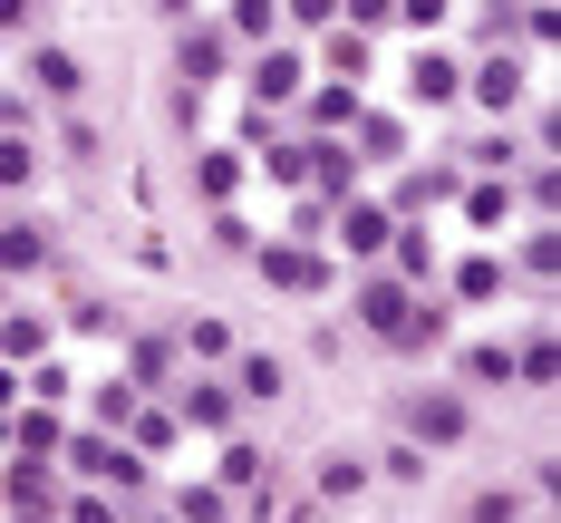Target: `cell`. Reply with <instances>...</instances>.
<instances>
[{"instance_id": "1", "label": "cell", "mask_w": 561, "mask_h": 523, "mask_svg": "<svg viewBox=\"0 0 561 523\" xmlns=\"http://www.w3.org/2000/svg\"><path fill=\"white\" fill-rule=\"evenodd\" d=\"M58 456H68V475H78V485H116V494H146V456H136V446H116V436H98V427L58 436Z\"/></svg>"}, {"instance_id": "2", "label": "cell", "mask_w": 561, "mask_h": 523, "mask_svg": "<svg viewBox=\"0 0 561 523\" xmlns=\"http://www.w3.org/2000/svg\"><path fill=\"white\" fill-rule=\"evenodd\" d=\"M397 427H407V446H426V456H436V446H465L474 407L446 398V388H426V398H407V407H397Z\"/></svg>"}, {"instance_id": "3", "label": "cell", "mask_w": 561, "mask_h": 523, "mask_svg": "<svg viewBox=\"0 0 561 523\" xmlns=\"http://www.w3.org/2000/svg\"><path fill=\"white\" fill-rule=\"evenodd\" d=\"M252 262H262V282L290 291V300H310V291L330 282V252H310L300 232H290V242H252Z\"/></svg>"}, {"instance_id": "4", "label": "cell", "mask_w": 561, "mask_h": 523, "mask_svg": "<svg viewBox=\"0 0 561 523\" xmlns=\"http://www.w3.org/2000/svg\"><path fill=\"white\" fill-rule=\"evenodd\" d=\"M339 252H358V262H388V232H397V204H339L330 214Z\"/></svg>"}, {"instance_id": "5", "label": "cell", "mask_w": 561, "mask_h": 523, "mask_svg": "<svg viewBox=\"0 0 561 523\" xmlns=\"http://www.w3.org/2000/svg\"><path fill=\"white\" fill-rule=\"evenodd\" d=\"M407 310H416V291L397 282V272H368V282H358V320H368L388 349H397V330H407Z\"/></svg>"}, {"instance_id": "6", "label": "cell", "mask_w": 561, "mask_h": 523, "mask_svg": "<svg viewBox=\"0 0 561 523\" xmlns=\"http://www.w3.org/2000/svg\"><path fill=\"white\" fill-rule=\"evenodd\" d=\"M300 88H310V58L300 49H262L252 58V98H262V107H290Z\"/></svg>"}, {"instance_id": "7", "label": "cell", "mask_w": 561, "mask_h": 523, "mask_svg": "<svg viewBox=\"0 0 561 523\" xmlns=\"http://www.w3.org/2000/svg\"><path fill=\"white\" fill-rule=\"evenodd\" d=\"M174 378H184L174 330H146V340H136V359H126V388H174Z\"/></svg>"}, {"instance_id": "8", "label": "cell", "mask_w": 561, "mask_h": 523, "mask_svg": "<svg viewBox=\"0 0 561 523\" xmlns=\"http://www.w3.org/2000/svg\"><path fill=\"white\" fill-rule=\"evenodd\" d=\"M232 378H194V388H174V427H232Z\"/></svg>"}, {"instance_id": "9", "label": "cell", "mask_w": 561, "mask_h": 523, "mask_svg": "<svg viewBox=\"0 0 561 523\" xmlns=\"http://www.w3.org/2000/svg\"><path fill=\"white\" fill-rule=\"evenodd\" d=\"M58 407H10V456H30V465H49L58 456Z\"/></svg>"}, {"instance_id": "10", "label": "cell", "mask_w": 561, "mask_h": 523, "mask_svg": "<svg viewBox=\"0 0 561 523\" xmlns=\"http://www.w3.org/2000/svg\"><path fill=\"white\" fill-rule=\"evenodd\" d=\"M224 58H232V39H224V30H214V20H194V30L174 39V68H184L194 88H204V78H224Z\"/></svg>"}, {"instance_id": "11", "label": "cell", "mask_w": 561, "mask_h": 523, "mask_svg": "<svg viewBox=\"0 0 561 523\" xmlns=\"http://www.w3.org/2000/svg\"><path fill=\"white\" fill-rule=\"evenodd\" d=\"M290 107L310 116V136H339V126H348V116H358V88H348V78H330V88H300V98H290Z\"/></svg>"}, {"instance_id": "12", "label": "cell", "mask_w": 561, "mask_h": 523, "mask_svg": "<svg viewBox=\"0 0 561 523\" xmlns=\"http://www.w3.org/2000/svg\"><path fill=\"white\" fill-rule=\"evenodd\" d=\"M348 126H358V146H348V156H358V166H397V156H407V126H397V116H348Z\"/></svg>"}, {"instance_id": "13", "label": "cell", "mask_w": 561, "mask_h": 523, "mask_svg": "<svg viewBox=\"0 0 561 523\" xmlns=\"http://www.w3.org/2000/svg\"><path fill=\"white\" fill-rule=\"evenodd\" d=\"M272 30H280V0H232V10H224L232 49H272Z\"/></svg>"}, {"instance_id": "14", "label": "cell", "mask_w": 561, "mask_h": 523, "mask_svg": "<svg viewBox=\"0 0 561 523\" xmlns=\"http://www.w3.org/2000/svg\"><path fill=\"white\" fill-rule=\"evenodd\" d=\"M474 107H494V116H504V107H523V58H504V49H494L484 68H474Z\"/></svg>"}, {"instance_id": "15", "label": "cell", "mask_w": 561, "mask_h": 523, "mask_svg": "<svg viewBox=\"0 0 561 523\" xmlns=\"http://www.w3.org/2000/svg\"><path fill=\"white\" fill-rule=\"evenodd\" d=\"M10 272H49V232L39 224H0V282Z\"/></svg>"}, {"instance_id": "16", "label": "cell", "mask_w": 561, "mask_h": 523, "mask_svg": "<svg viewBox=\"0 0 561 523\" xmlns=\"http://www.w3.org/2000/svg\"><path fill=\"white\" fill-rule=\"evenodd\" d=\"M0 359H10V368L49 359V320H39V310H10V320H0Z\"/></svg>"}, {"instance_id": "17", "label": "cell", "mask_w": 561, "mask_h": 523, "mask_svg": "<svg viewBox=\"0 0 561 523\" xmlns=\"http://www.w3.org/2000/svg\"><path fill=\"white\" fill-rule=\"evenodd\" d=\"M30 88H39V98H78V88H88V68H78L68 49H39V58H30Z\"/></svg>"}, {"instance_id": "18", "label": "cell", "mask_w": 561, "mask_h": 523, "mask_svg": "<svg viewBox=\"0 0 561 523\" xmlns=\"http://www.w3.org/2000/svg\"><path fill=\"white\" fill-rule=\"evenodd\" d=\"M174 349H184V359H204V368H224L242 340H232V320H184V340H174Z\"/></svg>"}, {"instance_id": "19", "label": "cell", "mask_w": 561, "mask_h": 523, "mask_svg": "<svg viewBox=\"0 0 561 523\" xmlns=\"http://www.w3.org/2000/svg\"><path fill=\"white\" fill-rule=\"evenodd\" d=\"M388 262H397V282H426V272H436V242H426L416 224H397L388 232Z\"/></svg>"}, {"instance_id": "20", "label": "cell", "mask_w": 561, "mask_h": 523, "mask_svg": "<svg viewBox=\"0 0 561 523\" xmlns=\"http://www.w3.org/2000/svg\"><path fill=\"white\" fill-rule=\"evenodd\" d=\"M232 398H262V407H272V398H280V359L242 349V359H232Z\"/></svg>"}, {"instance_id": "21", "label": "cell", "mask_w": 561, "mask_h": 523, "mask_svg": "<svg viewBox=\"0 0 561 523\" xmlns=\"http://www.w3.org/2000/svg\"><path fill=\"white\" fill-rule=\"evenodd\" d=\"M513 378H523V388H552V378H561V349H552V330H533V340L513 349Z\"/></svg>"}, {"instance_id": "22", "label": "cell", "mask_w": 561, "mask_h": 523, "mask_svg": "<svg viewBox=\"0 0 561 523\" xmlns=\"http://www.w3.org/2000/svg\"><path fill=\"white\" fill-rule=\"evenodd\" d=\"M194 184H204V204L224 214V204H232V184H242V156H232V146H214V156L194 166Z\"/></svg>"}, {"instance_id": "23", "label": "cell", "mask_w": 561, "mask_h": 523, "mask_svg": "<svg viewBox=\"0 0 561 523\" xmlns=\"http://www.w3.org/2000/svg\"><path fill=\"white\" fill-rule=\"evenodd\" d=\"M136 398H146V388H126V378H107V388L88 398V427H98V436H116V427L136 417Z\"/></svg>"}, {"instance_id": "24", "label": "cell", "mask_w": 561, "mask_h": 523, "mask_svg": "<svg viewBox=\"0 0 561 523\" xmlns=\"http://www.w3.org/2000/svg\"><path fill=\"white\" fill-rule=\"evenodd\" d=\"M126 436H136V456H165V446L184 436V427H174L165 407H146V398H136V417H126Z\"/></svg>"}, {"instance_id": "25", "label": "cell", "mask_w": 561, "mask_h": 523, "mask_svg": "<svg viewBox=\"0 0 561 523\" xmlns=\"http://www.w3.org/2000/svg\"><path fill=\"white\" fill-rule=\"evenodd\" d=\"M224 514H232L224 485H184V494H174V523H224Z\"/></svg>"}, {"instance_id": "26", "label": "cell", "mask_w": 561, "mask_h": 523, "mask_svg": "<svg viewBox=\"0 0 561 523\" xmlns=\"http://www.w3.org/2000/svg\"><path fill=\"white\" fill-rule=\"evenodd\" d=\"M310 485H320V504H348V494L368 485V465H358V456H330L320 475H310Z\"/></svg>"}, {"instance_id": "27", "label": "cell", "mask_w": 561, "mask_h": 523, "mask_svg": "<svg viewBox=\"0 0 561 523\" xmlns=\"http://www.w3.org/2000/svg\"><path fill=\"white\" fill-rule=\"evenodd\" d=\"M504 214H513V184H494V174L465 184V224H504Z\"/></svg>"}, {"instance_id": "28", "label": "cell", "mask_w": 561, "mask_h": 523, "mask_svg": "<svg viewBox=\"0 0 561 523\" xmlns=\"http://www.w3.org/2000/svg\"><path fill=\"white\" fill-rule=\"evenodd\" d=\"M30 174H39V156H30V136H10V126H0V194H20Z\"/></svg>"}, {"instance_id": "29", "label": "cell", "mask_w": 561, "mask_h": 523, "mask_svg": "<svg viewBox=\"0 0 561 523\" xmlns=\"http://www.w3.org/2000/svg\"><path fill=\"white\" fill-rule=\"evenodd\" d=\"M455 88H465V78H455V58H436V49L416 58V98H426V107H446Z\"/></svg>"}, {"instance_id": "30", "label": "cell", "mask_w": 561, "mask_h": 523, "mask_svg": "<svg viewBox=\"0 0 561 523\" xmlns=\"http://www.w3.org/2000/svg\"><path fill=\"white\" fill-rule=\"evenodd\" d=\"M494 291H504V262H484V252L455 262V300H494Z\"/></svg>"}, {"instance_id": "31", "label": "cell", "mask_w": 561, "mask_h": 523, "mask_svg": "<svg viewBox=\"0 0 561 523\" xmlns=\"http://www.w3.org/2000/svg\"><path fill=\"white\" fill-rule=\"evenodd\" d=\"M465 378L504 388V378H513V349H504V340H474V349H465Z\"/></svg>"}, {"instance_id": "32", "label": "cell", "mask_w": 561, "mask_h": 523, "mask_svg": "<svg viewBox=\"0 0 561 523\" xmlns=\"http://www.w3.org/2000/svg\"><path fill=\"white\" fill-rule=\"evenodd\" d=\"M224 494H252L262 485V446H224V475H214Z\"/></svg>"}, {"instance_id": "33", "label": "cell", "mask_w": 561, "mask_h": 523, "mask_svg": "<svg viewBox=\"0 0 561 523\" xmlns=\"http://www.w3.org/2000/svg\"><path fill=\"white\" fill-rule=\"evenodd\" d=\"M446 340V310H436V300H416V310H407V330H397V349H436Z\"/></svg>"}, {"instance_id": "34", "label": "cell", "mask_w": 561, "mask_h": 523, "mask_svg": "<svg viewBox=\"0 0 561 523\" xmlns=\"http://www.w3.org/2000/svg\"><path fill=\"white\" fill-rule=\"evenodd\" d=\"M552 272H561V232L542 224L533 242H523V282H552Z\"/></svg>"}, {"instance_id": "35", "label": "cell", "mask_w": 561, "mask_h": 523, "mask_svg": "<svg viewBox=\"0 0 561 523\" xmlns=\"http://www.w3.org/2000/svg\"><path fill=\"white\" fill-rule=\"evenodd\" d=\"M272 184H290V194L310 184V136H290V146H272Z\"/></svg>"}, {"instance_id": "36", "label": "cell", "mask_w": 561, "mask_h": 523, "mask_svg": "<svg viewBox=\"0 0 561 523\" xmlns=\"http://www.w3.org/2000/svg\"><path fill=\"white\" fill-rule=\"evenodd\" d=\"M368 68V30H330V78H358Z\"/></svg>"}, {"instance_id": "37", "label": "cell", "mask_w": 561, "mask_h": 523, "mask_svg": "<svg viewBox=\"0 0 561 523\" xmlns=\"http://www.w3.org/2000/svg\"><path fill=\"white\" fill-rule=\"evenodd\" d=\"M397 0H339V30H388Z\"/></svg>"}, {"instance_id": "38", "label": "cell", "mask_w": 561, "mask_h": 523, "mask_svg": "<svg viewBox=\"0 0 561 523\" xmlns=\"http://www.w3.org/2000/svg\"><path fill=\"white\" fill-rule=\"evenodd\" d=\"M20 388H30L39 407H58V398H68V368H49V359H30V378H20Z\"/></svg>"}, {"instance_id": "39", "label": "cell", "mask_w": 561, "mask_h": 523, "mask_svg": "<svg viewBox=\"0 0 561 523\" xmlns=\"http://www.w3.org/2000/svg\"><path fill=\"white\" fill-rule=\"evenodd\" d=\"M280 20H300V30H339V0H280Z\"/></svg>"}, {"instance_id": "40", "label": "cell", "mask_w": 561, "mask_h": 523, "mask_svg": "<svg viewBox=\"0 0 561 523\" xmlns=\"http://www.w3.org/2000/svg\"><path fill=\"white\" fill-rule=\"evenodd\" d=\"M58 523H116V504H107V494H68V504H58Z\"/></svg>"}, {"instance_id": "41", "label": "cell", "mask_w": 561, "mask_h": 523, "mask_svg": "<svg viewBox=\"0 0 561 523\" xmlns=\"http://www.w3.org/2000/svg\"><path fill=\"white\" fill-rule=\"evenodd\" d=\"M397 30H446V0H397Z\"/></svg>"}, {"instance_id": "42", "label": "cell", "mask_w": 561, "mask_h": 523, "mask_svg": "<svg viewBox=\"0 0 561 523\" xmlns=\"http://www.w3.org/2000/svg\"><path fill=\"white\" fill-rule=\"evenodd\" d=\"M513 514H523L513 494H474V504H465V523H513Z\"/></svg>"}, {"instance_id": "43", "label": "cell", "mask_w": 561, "mask_h": 523, "mask_svg": "<svg viewBox=\"0 0 561 523\" xmlns=\"http://www.w3.org/2000/svg\"><path fill=\"white\" fill-rule=\"evenodd\" d=\"M10 523H58V504H0Z\"/></svg>"}, {"instance_id": "44", "label": "cell", "mask_w": 561, "mask_h": 523, "mask_svg": "<svg viewBox=\"0 0 561 523\" xmlns=\"http://www.w3.org/2000/svg\"><path fill=\"white\" fill-rule=\"evenodd\" d=\"M10 407H20V368L0 359V417H10Z\"/></svg>"}, {"instance_id": "45", "label": "cell", "mask_w": 561, "mask_h": 523, "mask_svg": "<svg viewBox=\"0 0 561 523\" xmlns=\"http://www.w3.org/2000/svg\"><path fill=\"white\" fill-rule=\"evenodd\" d=\"M0 30H30V0H0Z\"/></svg>"}, {"instance_id": "46", "label": "cell", "mask_w": 561, "mask_h": 523, "mask_svg": "<svg viewBox=\"0 0 561 523\" xmlns=\"http://www.w3.org/2000/svg\"><path fill=\"white\" fill-rule=\"evenodd\" d=\"M0 446H10V417H0Z\"/></svg>"}, {"instance_id": "47", "label": "cell", "mask_w": 561, "mask_h": 523, "mask_svg": "<svg viewBox=\"0 0 561 523\" xmlns=\"http://www.w3.org/2000/svg\"><path fill=\"white\" fill-rule=\"evenodd\" d=\"M146 523H174V514H146Z\"/></svg>"}, {"instance_id": "48", "label": "cell", "mask_w": 561, "mask_h": 523, "mask_svg": "<svg viewBox=\"0 0 561 523\" xmlns=\"http://www.w3.org/2000/svg\"><path fill=\"white\" fill-rule=\"evenodd\" d=\"M165 10H184V0H165Z\"/></svg>"}]
</instances>
